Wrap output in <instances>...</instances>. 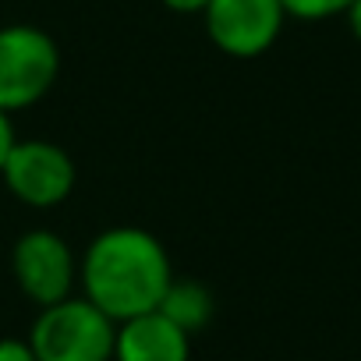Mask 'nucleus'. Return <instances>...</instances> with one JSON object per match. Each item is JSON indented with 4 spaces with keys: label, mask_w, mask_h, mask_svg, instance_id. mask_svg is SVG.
<instances>
[{
    "label": "nucleus",
    "mask_w": 361,
    "mask_h": 361,
    "mask_svg": "<svg viewBox=\"0 0 361 361\" xmlns=\"http://www.w3.org/2000/svg\"><path fill=\"white\" fill-rule=\"evenodd\" d=\"M170 283H173L170 255L142 227H110L85 248L82 259L85 298L114 322L156 312Z\"/></svg>",
    "instance_id": "f257e3e1"
},
{
    "label": "nucleus",
    "mask_w": 361,
    "mask_h": 361,
    "mask_svg": "<svg viewBox=\"0 0 361 361\" xmlns=\"http://www.w3.org/2000/svg\"><path fill=\"white\" fill-rule=\"evenodd\" d=\"M114 343L117 322L89 298H64L47 305L29 333L36 361H114Z\"/></svg>",
    "instance_id": "f03ea898"
},
{
    "label": "nucleus",
    "mask_w": 361,
    "mask_h": 361,
    "mask_svg": "<svg viewBox=\"0 0 361 361\" xmlns=\"http://www.w3.org/2000/svg\"><path fill=\"white\" fill-rule=\"evenodd\" d=\"M61 75L57 43L36 25L0 29V114L39 103Z\"/></svg>",
    "instance_id": "7ed1b4c3"
},
{
    "label": "nucleus",
    "mask_w": 361,
    "mask_h": 361,
    "mask_svg": "<svg viewBox=\"0 0 361 361\" xmlns=\"http://www.w3.org/2000/svg\"><path fill=\"white\" fill-rule=\"evenodd\" d=\"M11 195L32 209H50L64 202L75 188V163L71 156L47 138L15 142L8 152V163L0 170Z\"/></svg>",
    "instance_id": "20e7f679"
},
{
    "label": "nucleus",
    "mask_w": 361,
    "mask_h": 361,
    "mask_svg": "<svg viewBox=\"0 0 361 361\" xmlns=\"http://www.w3.org/2000/svg\"><path fill=\"white\" fill-rule=\"evenodd\" d=\"M202 18L216 50L231 57H259L276 43L287 11L280 0H209Z\"/></svg>",
    "instance_id": "39448f33"
},
{
    "label": "nucleus",
    "mask_w": 361,
    "mask_h": 361,
    "mask_svg": "<svg viewBox=\"0 0 361 361\" xmlns=\"http://www.w3.org/2000/svg\"><path fill=\"white\" fill-rule=\"evenodd\" d=\"M11 269H15L22 294L29 301H36L39 308L71 298V287H75V276H78L68 241L57 238L54 231L22 234L18 245H15V255H11Z\"/></svg>",
    "instance_id": "423d86ee"
},
{
    "label": "nucleus",
    "mask_w": 361,
    "mask_h": 361,
    "mask_svg": "<svg viewBox=\"0 0 361 361\" xmlns=\"http://www.w3.org/2000/svg\"><path fill=\"white\" fill-rule=\"evenodd\" d=\"M192 336L170 322L159 308L117 322L114 361H188Z\"/></svg>",
    "instance_id": "0eeeda50"
},
{
    "label": "nucleus",
    "mask_w": 361,
    "mask_h": 361,
    "mask_svg": "<svg viewBox=\"0 0 361 361\" xmlns=\"http://www.w3.org/2000/svg\"><path fill=\"white\" fill-rule=\"evenodd\" d=\"M159 312H163L170 322H177L180 329H185V333L192 336V333H199V329L209 322V315H213V294H209L202 283H192V280H173V283H170V290L163 294Z\"/></svg>",
    "instance_id": "6e6552de"
},
{
    "label": "nucleus",
    "mask_w": 361,
    "mask_h": 361,
    "mask_svg": "<svg viewBox=\"0 0 361 361\" xmlns=\"http://www.w3.org/2000/svg\"><path fill=\"white\" fill-rule=\"evenodd\" d=\"M283 11L290 18H305V22H319V18H333V15H347L354 0H280Z\"/></svg>",
    "instance_id": "1a4fd4ad"
},
{
    "label": "nucleus",
    "mask_w": 361,
    "mask_h": 361,
    "mask_svg": "<svg viewBox=\"0 0 361 361\" xmlns=\"http://www.w3.org/2000/svg\"><path fill=\"white\" fill-rule=\"evenodd\" d=\"M0 361H36V354H32L29 340L8 336V340H0Z\"/></svg>",
    "instance_id": "9d476101"
},
{
    "label": "nucleus",
    "mask_w": 361,
    "mask_h": 361,
    "mask_svg": "<svg viewBox=\"0 0 361 361\" xmlns=\"http://www.w3.org/2000/svg\"><path fill=\"white\" fill-rule=\"evenodd\" d=\"M18 138H15V128H11V117L8 114H0V170H4V163H8V152H11V145H15Z\"/></svg>",
    "instance_id": "9b49d317"
},
{
    "label": "nucleus",
    "mask_w": 361,
    "mask_h": 361,
    "mask_svg": "<svg viewBox=\"0 0 361 361\" xmlns=\"http://www.w3.org/2000/svg\"><path fill=\"white\" fill-rule=\"evenodd\" d=\"M209 0H163V8L177 11V15H202Z\"/></svg>",
    "instance_id": "f8f14e48"
},
{
    "label": "nucleus",
    "mask_w": 361,
    "mask_h": 361,
    "mask_svg": "<svg viewBox=\"0 0 361 361\" xmlns=\"http://www.w3.org/2000/svg\"><path fill=\"white\" fill-rule=\"evenodd\" d=\"M347 18H350V29H354V36L361 39V0H354V4H350Z\"/></svg>",
    "instance_id": "ddd939ff"
}]
</instances>
